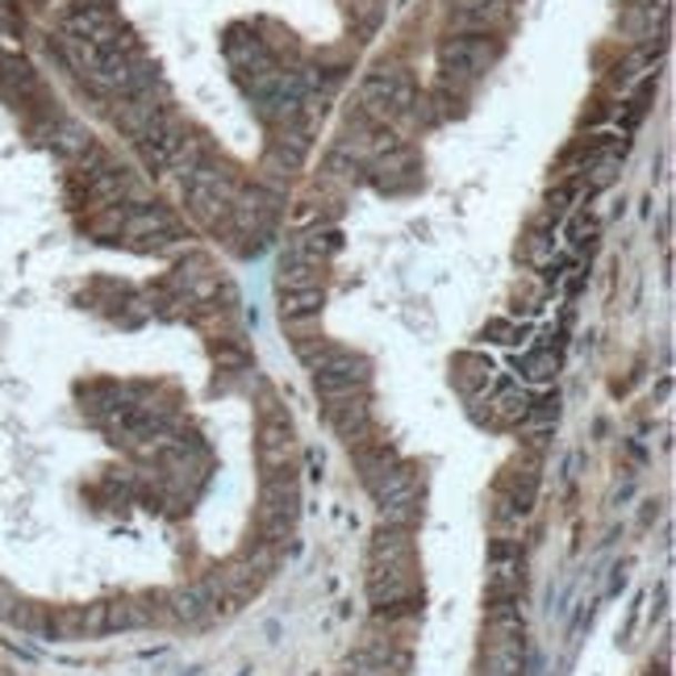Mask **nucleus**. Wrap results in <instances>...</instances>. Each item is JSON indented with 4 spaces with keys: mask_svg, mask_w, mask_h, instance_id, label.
I'll use <instances>...</instances> for the list:
<instances>
[{
    "mask_svg": "<svg viewBox=\"0 0 676 676\" xmlns=\"http://www.w3.org/2000/svg\"><path fill=\"white\" fill-rule=\"evenodd\" d=\"M531 389H522L514 381H502L493 393H488V426L497 431H509V426H522V417L531 410Z\"/></svg>",
    "mask_w": 676,
    "mask_h": 676,
    "instance_id": "nucleus-15",
    "label": "nucleus"
},
{
    "mask_svg": "<svg viewBox=\"0 0 676 676\" xmlns=\"http://www.w3.org/2000/svg\"><path fill=\"white\" fill-rule=\"evenodd\" d=\"M573 196H576V189L573 184H559V189L547 196V213H543V222L547 225H559L568 213H573Z\"/></svg>",
    "mask_w": 676,
    "mask_h": 676,
    "instance_id": "nucleus-25",
    "label": "nucleus"
},
{
    "mask_svg": "<svg viewBox=\"0 0 676 676\" xmlns=\"http://www.w3.org/2000/svg\"><path fill=\"white\" fill-rule=\"evenodd\" d=\"M593 234H597V222H593L589 213H576V222H573V246L576 251H585V246H593Z\"/></svg>",
    "mask_w": 676,
    "mask_h": 676,
    "instance_id": "nucleus-28",
    "label": "nucleus"
},
{
    "mask_svg": "<svg viewBox=\"0 0 676 676\" xmlns=\"http://www.w3.org/2000/svg\"><path fill=\"white\" fill-rule=\"evenodd\" d=\"M284 330H289V339L296 343H310L322 334V313H310V317H284Z\"/></svg>",
    "mask_w": 676,
    "mask_h": 676,
    "instance_id": "nucleus-26",
    "label": "nucleus"
},
{
    "mask_svg": "<svg viewBox=\"0 0 676 676\" xmlns=\"http://www.w3.org/2000/svg\"><path fill=\"white\" fill-rule=\"evenodd\" d=\"M322 305H326V289L280 293V322H284V317H310V313H322Z\"/></svg>",
    "mask_w": 676,
    "mask_h": 676,
    "instance_id": "nucleus-21",
    "label": "nucleus"
},
{
    "mask_svg": "<svg viewBox=\"0 0 676 676\" xmlns=\"http://www.w3.org/2000/svg\"><path fill=\"white\" fill-rule=\"evenodd\" d=\"M367 493L376 497V509H381V505L414 502V497H422V468L410 464V460H397V464L384 472L381 481L367 488Z\"/></svg>",
    "mask_w": 676,
    "mask_h": 676,
    "instance_id": "nucleus-13",
    "label": "nucleus"
},
{
    "mask_svg": "<svg viewBox=\"0 0 676 676\" xmlns=\"http://www.w3.org/2000/svg\"><path fill=\"white\" fill-rule=\"evenodd\" d=\"M21 606H26V597H21L9 581H0V623H18V614H21Z\"/></svg>",
    "mask_w": 676,
    "mask_h": 676,
    "instance_id": "nucleus-27",
    "label": "nucleus"
},
{
    "mask_svg": "<svg viewBox=\"0 0 676 676\" xmlns=\"http://www.w3.org/2000/svg\"><path fill=\"white\" fill-rule=\"evenodd\" d=\"M493 360L481 355V351H460L455 360H451V384H455V393H464L468 401H476L481 393H488V384H493Z\"/></svg>",
    "mask_w": 676,
    "mask_h": 676,
    "instance_id": "nucleus-14",
    "label": "nucleus"
},
{
    "mask_svg": "<svg viewBox=\"0 0 676 676\" xmlns=\"http://www.w3.org/2000/svg\"><path fill=\"white\" fill-rule=\"evenodd\" d=\"M168 614H172V623H189V626L213 623V618H218V602H213V589L205 585V576L184 585V589L168 593Z\"/></svg>",
    "mask_w": 676,
    "mask_h": 676,
    "instance_id": "nucleus-11",
    "label": "nucleus"
},
{
    "mask_svg": "<svg viewBox=\"0 0 676 676\" xmlns=\"http://www.w3.org/2000/svg\"><path fill=\"white\" fill-rule=\"evenodd\" d=\"M522 255H526L531 263L547 260V255H552V239H547V230H535V234H531V243L522 246Z\"/></svg>",
    "mask_w": 676,
    "mask_h": 676,
    "instance_id": "nucleus-29",
    "label": "nucleus"
},
{
    "mask_svg": "<svg viewBox=\"0 0 676 676\" xmlns=\"http://www.w3.org/2000/svg\"><path fill=\"white\" fill-rule=\"evenodd\" d=\"M509 18V9H505V0H464V4H455V13H451V30L455 34H493L497 26H505Z\"/></svg>",
    "mask_w": 676,
    "mask_h": 676,
    "instance_id": "nucleus-12",
    "label": "nucleus"
},
{
    "mask_svg": "<svg viewBox=\"0 0 676 676\" xmlns=\"http://www.w3.org/2000/svg\"><path fill=\"white\" fill-rule=\"evenodd\" d=\"M367 564H417L414 531L401 526H376V535L367 543Z\"/></svg>",
    "mask_w": 676,
    "mask_h": 676,
    "instance_id": "nucleus-17",
    "label": "nucleus"
},
{
    "mask_svg": "<svg viewBox=\"0 0 676 676\" xmlns=\"http://www.w3.org/2000/svg\"><path fill=\"white\" fill-rule=\"evenodd\" d=\"M322 280H326V268H322V263L280 260V272H276L280 293H296V289H322Z\"/></svg>",
    "mask_w": 676,
    "mask_h": 676,
    "instance_id": "nucleus-20",
    "label": "nucleus"
},
{
    "mask_svg": "<svg viewBox=\"0 0 676 676\" xmlns=\"http://www.w3.org/2000/svg\"><path fill=\"white\" fill-rule=\"evenodd\" d=\"M476 676H522V614L514 602H493Z\"/></svg>",
    "mask_w": 676,
    "mask_h": 676,
    "instance_id": "nucleus-1",
    "label": "nucleus"
},
{
    "mask_svg": "<svg viewBox=\"0 0 676 676\" xmlns=\"http://www.w3.org/2000/svg\"><path fill=\"white\" fill-rule=\"evenodd\" d=\"M296 514H301V488H296V472H280V476H263L260 485V538L263 543H289L296 531Z\"/></svg>",
    "mask_w": 676,
    "mask_h": 676,
    "instance_id": "nucleus-2",
    "label": "nucleus"
},
{
    "mask_svg": "<svg viewBox=\"0 0 676 676\" xmlns=\"http://www.w3.org/2000/svg\"><path fill=\"white\" fill-rule=\"evenodd\" d=\"M526 585V564H522V547L509 538H497L488 547V602H514Z\"/></svg>",
    "mask_w": 676,
    "mask_h": 676,
    "instance_id": "nucleus-8",
    "label": "nucleus"
},
{
    "mask_svg": "<svg viewBox=\"0 0 676 676\" xmlns=\"http://www.w3.org/2000/svg\"><path fill=\"white\" fill-rule=\"evenodd\" d=\"M559 367H564V355H559V347H552V343L526 351L518 360V372L526 384H552L555 376H559Z\"/></svg>",
    "mask_w": 676,
    "mask_h": 676,
    "instance_id": "nucleus-19",
    "label": "nucleus"
},
{
    "mask_svg": "<svg viewBox=\"0 0 676 676\" xmlns=\"http://www.w3.org/2000/svg\"><path fill=\"white\" fill-rule=\"evenodd\" d=\"M213 360L222 364V372H246L251 367V351H246L243 339H222V343H213Z\"/></svg>",
    "mask_w": 676,
    "mask_h": 676,
    "instance_id": "nucleus-23",
    "label": "nucleus"
},
{
    "mask_svg": "<svg viewBox=\"0 0 676 676\" xmlns=\"http://www.w3.org/2000/svg\"><path fill=\"white\" fill-rule=\"evenodd\" d=\"M535 497H538V460L535 455H522V460H514V464L502 472L497 502H502V514L522 518V514L535 509Z\"/></svg>",
    "mask_w": 676,
    "mask_h": 676,
    "instance_id": "nucleus-9",
    "label": "nucleus"
},
{
    "mask_svg": "<svg viewBox=\"0 0 676 676\" xmlns=\"http://www.w3.org/2000/svg\"><path fill=\"white\" fill-rule=\"evenodd\" d=\"M417 88H414V75L405 68H376L372 75L364 80L360 88V101H364V113L367 122H393L401 118L410 104H414Z\"/></svg>",
    "mask_w": 676,
    "mask_h": 676,
    "instance_id": "nucleus-4",
    "label": "nucleus"
},
{
    "mask_svg": "<svg viewBox=\"0 0 676 676\" xmlns=\"http://www.w3.org/2000/svg\"><path fill=\"white\" fill-rule=\"evenodd\" d=\"M326 422L334 426V434H339L347 447L376 431V426H372L367 393H355V397H343V401H326Z\"/></svg>",
    "mask_w": 676,
    "mask_h": 676,
    "instance_id": "nucleus-10",
    "label": "nucleus"
},
{
    "mask_svg": "<svg viewBox=\"0 0 676 676\" xmlns=\"http://www.w3.org/2000/svg\"><path fill=\"white\" fill-rule=\"evenodd\" d=\"M481 339H485V343H497V347H518L522 339H526V326H518L514 317H493V322H485Z\"/></svg>",
    "mask_w": 676,
    "mask_h": 676,
    "instance_id": "nucleus-24",
    "label": "nucleus"
},
{
    "mask_svg": "<svg viewBox=\"0 0 676 676\" xmlns=\"http://www.w3.org/2000/svg\"><path fill=\"white\" fill-rule=\"evenodd\" d=\"M122 234L139 251H168L180 239V222L163 205H134L122 213Z\"/></svg>",
    "mask_w": 676,
    "mask_h": 676,
    "instance_id": "nucleus-5",
    "label": "nucleus"
},
{
    "mask_svg": "<svg viewBox=\"0 0 676 676\" xmlns=\"http://www.w3.org/2000/svg\"><path fill=\"white\" fill-rule=\"evenodd\" d=\"M68 34L71 38H84V42H97V47H113L118 34H122V26L118 18L101 9V4H84V9H75L68 18Z\"/></svg>",
    "mask_w": 676,
    "mask_h": 676,
    "instance_id": "nucleus-16",
    "label": "nucleus"
},
{
    "mask_svg": "<svg viewBox=\"0 0 676 676\" xmlns=\"http://www.w3.org/2000/svg\"><path fill=\"white\" fill-rule=\"evenodd\" d=\"M54 147L63 151V155L71 159H84L88 151H92V134H88L84 125H75V122H63V125H54Z\"/></svg>",
    "mask_w": 676,
    "mask_h": 676,
    "instance_id": "nucleus-22",
    "label": "nucleus"
},
{
    "mask_svg": "<svg viewBox=\"0 0 676 676\" xmlns=\"http://www.w3.org/2000/svg\"><path fill=\"white\" fill-rule=\"evenodd\" d=\"M168 104L155 97V84L142 88V92H134V97H122V109H113V122H118V130H125L130 139H139L147 125L155 122L159 113H163Z\"/></svg>",
    "mask_w": 676,
    "mask_h": 676,
    "instance_id": "nucleus-18",
    "label": "nucleus"
},
{
    "mask_svg": "<svg viewBox=\"0 0 676 676\" xmlns=\"http://www.w3.org/2000/svg\"><path fill=\"white\" fill-rule=\"evenodd\" d=\"M502 59V42H493V34H451L438 47V63H443V84H472L481 80L493 63Z\"/></svg>",
    "mask_w": 676,
    "mask_h": 676,
    "instance_id": "nucleus-3",
    "label": "nucleus"
},
{
    "mask_svg": "<svg viewBox=\"0 0 676 676\" xmlns=\"http://www.w3.org/2000/svg\"><path fill=\"white\" fill-rule=\"evenodd\" d=\"M189 139V130L175 122L172 109H163L155 122L142 130L139 139H134V147H139V159L147 172H168L172 168L175 151H180V142Z\"/></svg>",
    "mask_w": 676,
    "mask_h": 676,
    "instance_id": "nucleus-6",
    "label": "nucleus"
},
{
    "mask_svg": "<svg viewBox=\"0 0 676 676\" xmlns=\"http://www.w3.org/2000/svg\"><path fill=\"white\" fill-rule=\"evenodd\" d=\"M255 455H260L263 476H280V472H293L296 460V431L293 417H260V438H255Z\"/></svg>",
    "mask_w": 676,
    "mask_h": 676,
    "instance_id": "nucleus-7",
    "label": "nucleus"
}]
</instances>
